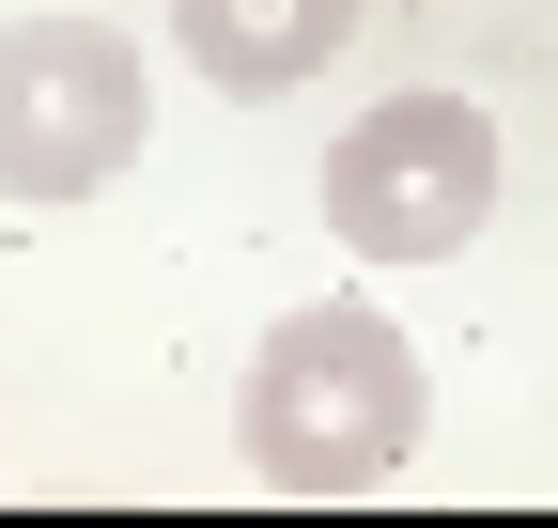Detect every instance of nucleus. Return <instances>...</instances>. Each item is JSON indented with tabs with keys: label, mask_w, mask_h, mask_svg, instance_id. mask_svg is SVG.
<instances>
[{
	"label": "nucleus",
	"mask_w": 558,
	"mask_h": 528,
	"mask_svg": "<svg viewBox=\"0 0 558 528\" xmlns=\"http://www.w3.org/2000/svg\"><path fill=\"white\" fill-rule=\"evenodd\" d=\"M418 420H435V373L373 296L279 311L233 373V467L264 497H388L418 467Z\"/></svg>",
	"instance_id": "obj_1"
},
{
	"label": "nucleus",
	"mask_w": 558,
	"mask_h": 528,
	"mask_svg": "<svg viewBox=\"0 0 558 528\" xmlns=\"http://www.w3.org/2000/svg\"><path fill=\"white\" fill-rule=\"evenodd\" d=\"M481 218H497V109L481 94L418 79V94H373L326 141V233L357 264H465Z\"/></svg>",
	"instance_id": "obj_2"
},
{
	"label": "nucleus",
	"mask_w": 558,
	"mask_h": 528,
	"mask_svg": "<svg viewBox=\"0 0 558 528\" xmlns=\"http://www.w3.org/2000/svg\"><path fill=\"white\" fill-rule=\"evenodd\" d=\"M156 141V62L109 16H16L0 32V203H94Z\"/></svg>",
	"instance_id": "obj_3"
},
{
	"label": "nucleus",
	"mask_w": 558,
	"mask_h": 528,
	"mask_svg": "<svg viewBox=\"0 0 558 528\" xmlns=\"http://www.w3.org/2000/svg\"><path fill=\"white\" fill-rule=\"evenodd\" d=\"M373 0H171V47H186V79H218L233 109L264 94H311L341 47H357Z\"/></svg>",
	"instance_id": "obj_4"
}]
</instances>
